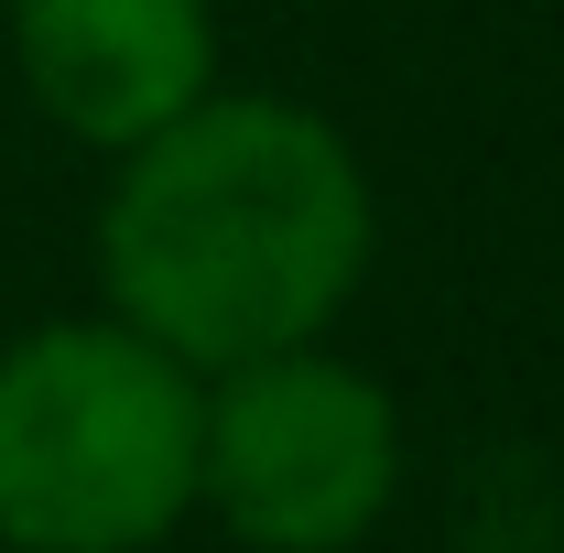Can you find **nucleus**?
Instances as JSON below:
<instances>
[{
  "mask_svg": "<svg viewBox=\"0 0 564 553\" xmlns=\"http://www.w3.org/2000/svg\"><path fill=\"white\" fill-rule=\"evenodd\" d=\"M87 250L98 315L217 380L348 326L380 261V196L326 109L282 87H207L185 120L109 152Z\"/></svg>",
  "mask_w": 564,
  "mask_h": 553,
  "instance_id": "1",
  "label": "nucleus"
},
{
  "mask_svg": "<svg viewBox=\"0 0 564 553\" xmlns=\"http://www.w3.org/2000/svg\"><path fill=\"white\" fill-rule=\"evenodd\" d=\"M207 380L120 315H44L0 347V553H163L196 521Z\"/></svg>",
  "mask_w": 564,
  "mask_h": 553,
  "instance_id": "2",
  "label": "nucleus"
},
{
  "mask_svg": "<svg viewBox=\"0 0 564 553\" xmlns=\"http://www.w3.org/2000/svg\"><path fill=\"white\" fill-rule=\"evenodd\" d=\"M402 402L337 337L272 347L207 380L196 521L239 553H358L402 499Z\"/></svg>",
  "mask_w": 564,
  "mask_h": 553,
  "instance_id": "3",
  "label": "nucleus"
},
{
  "mask_svg": "<svg viewBox=\"0 0 564 553\" xmlns=\"http://www.w3.org/2000/svg\"><path fill=\"white\" fill-rule=\"evenodd\" d=\"M11 76L66 141L109 163L228 87L217 0H11Z\"/></svg>",
  "mask_w": 564,
  "mask_h": 553,
  "instance_id": "4",
  "label": "nucleus"
}]
</instances>
